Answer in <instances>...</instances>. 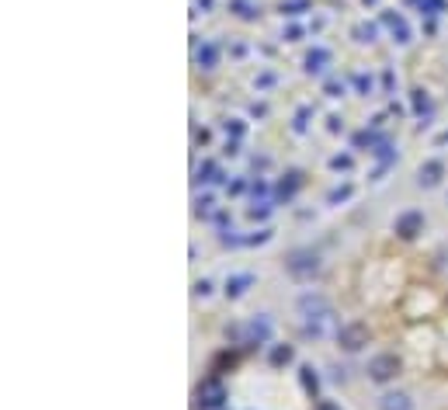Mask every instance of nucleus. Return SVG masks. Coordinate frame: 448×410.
Masks as SVG:
<instances>
[{
  "label": "nucleus",
  "mask_w": 448,
  "mask_h": 410,
  "mask_svg": "<svg viewBox=\"0 0 448 410\" xmlns=\"http://www.w3.org/2000/svg\"><path fill=\"white\" fill-rule=\"evenodd\" d=\"M397 372H400V358L397 354H375L368 362V379L372 383H389Z\"/></svg>",
  "instance_id": "7ed1b4c3"
},
{
  "label": "nucleus",
  "mask_w": 448,
  "mask_h": 410,
  "mask_svg": "<svg viewBox=\"0 0 448 410\" xmlns=\"http://www.w3.org/2000/svg\"><path fill=\"white\" fill-rule=\"evenodd\" d=\"M441 174H445L441 160H427V164H421V171H417V184H421V188H438V184H441Z\"/></svg>",
  "instance_id": "423d86ee"
},
{
  "label": "nucleus",
  "mask_w": 448,
  "mask_h": 410,
  "mask_svg": "<svg viewBox=\"0 0 448 410\" xmlns=\"http://www.w3.org/2000/svg\"><path fill=\"white\" fill-rule=\"evenodd\" d=\"M215 45H205V49H198V63H205V70H212L215 67Z\"/></svg>",
  "instance_id": "f8f14e48"
},
{
  "label": "nucleus",
  "mask_w": 448,
  "mask_h": 410,
  "mask_svg": "<svg viewBox=\"0 0 448 410\" xmlns=\"http://www.w3.org/2000/svg\"><path fill=\"white\" fill-rule=\"evenodd\" d=\"M386 25H389V32H393V38H397L400 45L410 42V28H407V21H403L400 14H386Z\"/></svg>",
  "instance_id": "1a4fd4ad"
},
{
  "label": "nucleus",
  "mask_w": 448,
  "mask_h": 410,
  "mask_svg": "<svg viewBox=\"0 0 448 410\" xmlns=\"http://www.w3.org/2000/svg\"><path fill=\"white\" fill-rule=\"evenodd\" d=\"M296 310H299V317H303L306 324H313V320H320V317H330V302H327V296H320V292H306V296H299Z\"/></svg>",
  "instance_id": "f03ea898"
},
{
  "label": "nucleus",
  "mask_w": 448,
  "mask_h": 410,
  "mask_svg": "<svg viewBox=\"0 0 448 410\" xmlns=\"http://www.w3.org/2000/svg\"><path fill=\"white\" fill-rule=\"evenodd\" d=\"M271 362H274V365H282V362H292V348H278V351L271 354Z\"/></svg>",
  "instance_id": "2eb2a0df"
},
{
  "label": "nucleus",
  "mask_w": 448,
  "mask_h": 410,
  "mask_svg": "<svg viewBox=\"0 0 448 410\" xmlns=\"http://www.w3.org/2000/svg\"><path fill=\"white\" fill-rule=\"evenodd\" d=\"M397 233H400L403 240H414L417 233H424V213H417V209L400 213V216H397Z\"/></svg>",
  "instance_id": "39448f33"
},
{
  "label": "nucleus",
  "mask_w": 448,
  "mask_h": 410,
  "mask_svg": "<svg viewBox=\"0 0 448 410\" xmlns=\"http://www.w3.org/2000/svg\"><path fill=\"white\" fill-rule=\"evenodd\" d=\"M379 410H414V400L407 393H386L379 400Z\"/></svg>",
  "instance_id": "6e6552de"
},
{
  "label": "nucleus",
  "mask_w": 448,
  "mask_h": 410,
  "mask_svg": "<svg viewBox=\"0 0 448 410\" xmlns=\"http://www.w3.org/2000/svg\"><path fill=\"white\" fill-rule=\"evenodd\" d=\"M365 4H368V0H365Z\"/></svg>",
  "instance_id": "a211bd4d"
},
{
  "label": "nucleus",
  "mask_w": 448,
  "mask_h": 410,
  "mask_svg": "<svg viewBox=\"0 0 448 410\" xmlns=\"http://www.w3.org/2000/svg\"><path fill=\"white\" fill-rule=\"evenodd\" d=\"M233 11H237V14H240V18H247V21H250V18H254V8H250V4H247V0H233Z\"/></svg>",
  "instance_id": "4468645a"
},
{
  "label": "nucleus",
  "mask_w": 448,
  "mask_h": 410,
  "mask_svg": "<svg viewBox=\"0 0 448 410\" xmlns=\"http://www.w3.org/2000/svg\"><path fill=\"white\" fill-rule=\"evenodd\" d=\"M330 167H333V171H348V167H351V157H333Z\"/></svg>",
  "instance_id": "dca6fc26"
},
{
  "label": "nucleus",
  "mask_w": 448,
  "mask_h": 410,
  "mask_svg": "<svg viewBox=\"0 0 448 410\" xmlns=\"http://www.w3.org/2000/svg\"><path fill=\"white\" fill-rule=\"evenodd\" d=\"M195 289H198V296H209V292H212V285H209V282H198Z\"/></svg>",
  "instance_id": "f3484780"
},
{
  "label": "nucleus",
  "mask_w": 448,
  "mask_h": 410,
  "mask_svg": "<svg viewBox=\"0 0 448 410\" xmlns=\"http://www.w3.org/2000/svg\"><path fill=\"white\" fill-rule=\"evenodd\" d=\"M355 38L358 42H375V25H355Z\"/></svg>",
  "instance_id": "ddd939ff"
},
{
  "label": "nucleus",
  "mask_w": 448,
  "mask_h": 410,
  "mask_svg": "<svg viewBox=\"0 0 448 410\" xmlns=\"http://www.w3.org/2000/svg\"><path fill=\"white\" fill-rule=\"evenodd\" d=\"M320 254L313 250V247H296V250H289L285 254V272H289V278H296V282H313L316 275H320Z\"/></svg>",
  "instance_id": "f257e3e1"
},
{
  "label": "nucleus",
  "mask_w": 448,
  "mask_h": 410,
  "mask_svg": "<svg viewBox=\"0 0 448 410\" xmlns=\"http://www.w3.org/2000/svg\"><path fill=\"white\" fill-rule=\"evenodd\" d=\"M327 60H330V53H327V49H313V53L306 56V70H309V73H320Z\"/></svg>",
  "instance_id": "9d476101"
},
{
  "label": "nucleus",
  "mask_w": 448,
  "mask_h": 410,
  "mask_svg": "<svg viewBox=\"0 0 448 410\" xmlns=\"http://www.w3.org/2000/svg\"><path fill=\"white\" fill-rule=\"evenodd\" d=\"M250 282H254V275H237V278H230V282H226V296H244Z\"/></svg>",
  "instance_id": "9b49d317"
},
{
  "label": "nucleus",
  "mask_w": 448,
  "mask_h": 410,
  "mask_svg": "<svg viewBox=\"0 0 448 410\" xmlns=\"http://www.w3.org/2000/svg\"><path fill=\"white\" fill-rule=\"evenodd\" d=\"M222 396H226V393H222V386H219L215 379H209L205 386H198V400H202V407H219Z\"/></svg>",
  "instance_id": "0eeeda50"
},
{
  "label": "nucleus",
  "mask_w": 448,
  "mask_h": 410,
  "mask_svg": "<svg viewBox=\"0 0 448 410\" xmlns=\"http://www.w3.org/2000/svg\"><path fill=\"white\" fill-rule=\"evenodd\" d=\"M338 344L344 351H362L368 344V327L365 324H344V327H338Z\"/></svg>",
  "instance_id": "20e7f679"
}]
</instances>
